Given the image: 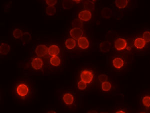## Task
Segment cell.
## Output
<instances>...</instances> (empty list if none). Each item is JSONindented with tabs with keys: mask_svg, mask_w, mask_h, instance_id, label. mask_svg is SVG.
Listing matches in <instances>:
<instances>
[{
	"mask_svg": "<svg viewBox=\"0 0 150 113\" xmlns=\"http://www.w3.org/2000/svg\"><path fill=\"white\" fill-rule=\"evenodd\" d=\"M30 92V89L28 85L24 83L19 84L16 88L17 95L21 97H25L28 95Z\"/></svg>",
	"mask_w": 150,
	"mask_h": 113,
	"instance_id": "cell-1",
	"label": "cell"
},
{
	"mask_svg": "<svg viewBox=\"0 0 150 113\" xmlns=\"http://www.w3.org/2000/svg\"><path fill=\"white\" fill-rule=\"evenodd\" d=\"M94 77V74L92 70L85 69L81 71L80 74L81 80L87 84L91 83L93 81Z\"/></svg>",
	"mask_w": 150,
	"mask_h": 113,
	"instance_id": "cell-2",
	"label": "cell"
},
{
	"mask_svg": "<svg viewBox=\"0 0 150 113\" xmlns=\"http://www.w3.org/2000/svg\"><path fill=\"white\" fill-rule=\"evenodd\" d=\"M35 53L39 58L44 57L49 54V48L45 45L40 44L37 46L35 49Z\"/></svg>",
	"mask_w": 150,
	"mask_h": 113,
	"instance_id": "cell-3",
	"label": "cell"
},
{
	"mask_svg": "<svg viewBox=\"0 0 150 113\" xmlns=\"http://www.w3.org/2000/svg\"><path fill=\"white\" fill-rule=\"evenodd\" d=\"M114 45L115 47L117 50L121 51L127 48L128 44L125 39L119 38L115 41Z\"/></svg>",
	"mask_w": 150,
	"mask_h": 113,
	"instance_id": "cell-4",
	"label": "cell"
},
{
	"mask_svg": "<svg viewBox=\"0 0 150 113\" xmlns=\"http://www.w3.org/2000/svg\"><path fill=\"white\" fill-rule=\"evenodd\" d=\"M78 18L83 22H88L91 19L92 13L88 10L81 11L78 14Z\"/></svg>",
	"mask_w": 150,
	"mask_h": 113,
	"instance_id": "cell-5",
	"label": "cell"
},
{
	"mask_svg": "<svg viewBox=\"0 0 150 113\" xmlns=\"http://www.w3.org/2000/svg\"><path fill=\"white\" fill-rule=\"evenodd\" d=\"M43 61L39 57L34 58L31 62V66L34 70H41L43 68Z\"/></svg>",
	"mask_w": 150,
	"mask_h": 113,
	"instance_id": "cell-6",
	"label": "cell"
},
{
	"mask_svg": "<svg viewBox=\"0 0 150 113\" xmlns=\"http://www.w3.org/2000/svg\"><path fill=\"white\" fill-rule=\"evenodd\" d=\"M69 33L72 38L77 40L83 35V31L81 28H73Z\"/></svg>",
	"mask_w": 150,
	"mask_h": 113,
	"instance_id": "cell-7",
	"label": "cell"
},
{
	"mask_svg": "<svg viewBox=\"0 0 150 113\" xmlns=\"http://www.w3.org/2000/svg\"><path fill=\"white\" fill-rule=\"evenodd\" d=\"M77 43L79 47L82 49H86L88 48L90 43L88 39L86 37L82 36L77 40Z\"/></svg>",
	"mask_w": 150,
	"mask_h": 113,
	"instance_id": "cell-8",
	"label": "cell"
},
{
	"mask_svg": "<svg viewBox=\"0 0 150 113\" xmlns=\"http://www.w3.org/2000/svg\"><path fill=\"white\" fill-rule=\"evenodd\" d=\"M64 102L67 105H71L74 101V98L72 94L69 93H65L63 97Z\"/></svg>",
	"mask_w": 150,
	"mask_h": 113,
	"instance_id": "cell-9",
	"label": "cell"
},
{
	"mask_svg": "<svg viewBox=\"0 0 150 113\" xmlns=\"http://www.w3.org/2000/svg\"><path fill=\"white\" fill-rule=\"evenodd\" d=\"M112 64L113 66L115 68L119 70L122 68L123 66H124V61L121 58H116L112 60Z\"/></svg>",
	"mask_w": 150,
	"mask_h": 113,
	"instance_id": "cell-10",
	"label": "cell"
},
{
	"mask_svg": "<svg viewBox=\"0 0 150 113\" xmlns=\"http://www.w3.org/2000/svg\"><path fill=\"white\" fill-rule=\"evenodd\" d=\"M60 52V49L58 46L56 45H51L49 47V54L52 56H57Z\"/></svg>",
	"mask_w": 150,
	"mask_h": 113,
	"instance_id": "cell-11",
	"label": "cell"
},
{
	"mask_svg": "<svg viewBox=\"0 0 150 113\" xmlns=\"http://www.w3.org/2000/svg\"><path fill=\"white\" fill-rule=\"evenodd\" d=\"M146 42L143 38H137L135 40L134 45L137 49H142L144 47Z\"/></svg>",
	"mask_w": 150,
	"mask_h": 113,
	"instance_id": "cell-12",
	"label": "cell"
},
{
	"mask_svg": "<svg viewBox=\"0 0 150 113\" xmlns=\"http://www.w3.org/2000/svg\"><path fill=\"white\" fill-rule=\"evenodd\" d=\"M66 47L69 50H72L74 49L76 46V41L73 38H68L66 40L65 43Z\"/></svg>",
	"mask_w": 150,
	"mask_h": 113,
	"instance_id": "cell-13",
	"label": "cell"
},
{
	"mask_svg": "<svg viewBox=\"0 0 150 113\" xmlns=\"http://www.w3.org/2000/svg\"><path fill=\"white\" fill-rule=\"evenodd\" d=\"M111 44L108 41H104L102 42L100 45V49L102 52L106 53L107 52L109 51L110 49H111Z\"/></svg>",
	"mask_w": 150,
	"mask_h": 113,
	"instance_id": "cell-14",
	"label": "cell"
},
{
	"mask_svg": "<svg viewBox=\"0 0 150 113\" xmlns=\"http://www.w3.org/2000/svg\"><path fill=\"white\" fill-rule=\"evenodd\" d=\"M10 49V46L8 44L2 43L0 45V53L2 55H7L9 53Z\"/></svg>",
	"mask_w": 150,
	"mask_h": 113,
	"instance_id": "cell-15",
	"label": "cell"
},
{
	"mask_svg": "<svg viewBox=\"0 0 150 113\" xmlns=\"http://www.w3.org/2000/svg\"><path fill=\"white\" fill-rule=\"evenodd\" d=\"M50 63L52 66H57L61 64V60L59 57H58V56H52L50 60Z\"/></svg>",
	"mask_w": 150,
	"mask_h": 113,
	"instance_id": "cell-16",
	"label": "cell"
},
{
	"mask_svg": "<svg viewBox=\"0 0 150 113\" xmlns=\"http://www.w3.org/2000/svg\"><path fill=\"white\" fill-rule=\"evenodd\" d=\"M84 7L86 10L91 11L95 9V4L92 1H87L84 2Z\"/></svg>",
	"mask_w": 150,
	"mask_h": 113,
	"instance_id": "cell-17",
	"label": "cell"
},
{
	"mask_svg": "<svg viewBox=\"0 0 150 113\" xmlns=\"http://www.w3.org/2000/svg\"><path fill=\"white\" fill-rule=\"evenodd\" d=\"M128 4V1L127 0H117L115 2L116 6L119 9H124L126 7Z\"/></svg>",
	"mask_w": 150,
	"mask_h": 113,
	"instance_id": "cell-18",
	"label": "cell"
},
{
	"mask_svg": "<svg viewBox=\"0 0 150 113\" xmlns=\"http://www.w3.org/2000/svg\"><path fill=\"white\" fill-rule=\"evenodd\" d=\"M101 14L103 18L108 19L111 17L112 12L109 8H104L102 10Z\"/></svg>",
	"mask_w": 150,
	"mask_h": 113,
	"instance_id": "cell-19",
	"label": "cell"
},
{
	"mask_svg": "<svg viewBox=\"0 0 150 113\" xmlns=\"http://www.w3.org/2000/svg\"><path fill=\"white\" fill-rule=\"evenodd\" d=\"M112 88V85L111 83L109 81H105L103 82L101 84V89L103 91H110Z\"/></svg>",
	"mask_w": 150,
	"mask_h": 113,
	"instance_id": "cell-20",
	"label": "cell"
},
{
	"mask_svg": "<svg viewBox=\"0 0 150 113\" xmlns=\"http://www.w3.org/2000/svg\"><path fill=\"white\" fill-rule=\"evenodd\" d=\"M73 1H64L62 6L64 9H70L73 8L74 6Z\"/></svg>",
	"mask_w": 150,
	"mask_h": 113,
	"instance_id": "cell-21",
	"label": "cell"
},
{
	"mask_svg": "<svg viewBox=\"0 0 150 113\" xmlns=\"http://www.w3.org/2000/svg\"><path fill=\"white\" fill-rule=\"evenodd\" d=\"M74 28H81L83 26V22L78 18L75 19L72 23Z\"/></svg>",
	"mask_w": 150,
	"mask_h": 113,
	"instance_id": "cell-22",
	"label": "cell"
},
{
	"mask_svg": "<svg viewBox=\"0 0 150 113\" xmlns=\"http://www.w3.org/2000/svg\"><path fill=\"white\" fill-rule=\"evenodd\" d=\"M56 12L55 6H48L46 9V12L49 16H52L55 14Z\"/></svg>",
	"mask_w": 150,
	"mask_h": 113,
	"instance_id": "cell-23",
	"label": "cell"
},
{
	"mask_svg": "<svg viewBox=\"0 0 150 113\" xmlns=\"http://www.w3.org/2000/svg\"><path fill=\"white\" fill-rule=\"evenodd\" d=\"M23 35V31L20 29H16L13 32V36L16 39L22 38Z\"/></svg>",
	"mask_w": 150,
	"mask_h": 113,
	"instance_id": "cell-24",
	"label": "cell"
},
{
	"mask_svg": "<svg viewBox=\"0 0 150 113\" xmlns=\"http://www.w3.org/2000/svg\"><path fill=\"white\" fill-rule=\"evenodd\" d=\"M31 37H32L31 35L28 32L24 33L22 37V41L24 43H28L30 41V40L31 39Z\"/></svg>",
	"mask_w": 150,
	"mask_h": 113,
	"instance_id": "cell-25",
	"label": "cell"
},
{
	"mask_svg": "<svg viewBox=\"0 0 150 113\" xmlns=\"http://www.w3.org/2000/svg\"><path fill=\"white\" fill-rule=\"evenodd\" d=\"M142 103L145 107H150V96L146 95L143 98Z\"/></svg>",
	"mask_w": 150,
	"mask_h": 113,
	"instance_id": "cell-26",
	"label": "cell"
},
{
	"mask_svg": "<svg viewBox=\"0 0 150 113\" xmlns=\"http://www.w3.org/2000/svg\"><path fill=\"white\" fill-rule=\"evenodd\" d=\"M77 87L80 90H84L87 88V84L81 80L80 81L78 82V83L77 84Z\"/></svg>",
	"mask_w": 150,
	"mask_h": 113,
	"instance_id": "cell-27",
	"label": "cell"
},
{
	"mask_svg": "<svg viewBox=\"0 0 150 113\" xmlns=\"http://www.w3.org/2000/svg\"><path fill=\"white\" fill-rule=\"evenodd\" d=\"M143 38L144 39L146 43H149L150 42V31H145L143 34Z\"/></svg>",
	"mask_w": 150,
	"mask_h": 113,
	"instance_id": "cell-28",
	"label": "cell"
},
{
	"mask_svg": "<svg viewBox=\"0 0 150 113\" xmlns=\"http://www.w3.org/2000/svg\"><path fill=\"white\" fill-rule=\"evenodd\" d=\"M108 79V76L105 75V74H101V75H99V77H98V79H99V81L101 82L102 83L103 82L107 81Z\"/></svg>",
	"mask_w": 150,
	"mask_h": 113,
	"instance_id": "cell-29",
	"label": "cell"
},
{
	"mask_svg": "<svg viewBox=\"0 0 150 113\" xmlns=\"http://www.w3.org/2000/svg\"><path fill=\"white\" fill-rule=\"evenodd\" d=\"M45 2L48 6H54L57 3V1L56 0H46Z\"/></svg>",
	"mask_w": 150,
	"mask_h": 113,
	"instance_id": "cell-30",
	"label": "cell"
},
{
	"mask_svg": "<svg viewBox=\"0 0 150 113\" xmlns=\"http://www.w3.org/2000/svg\"><path fill=\"white\" fill-rule=\"evenodd\" d=\"M88 113H98V112L96 111H95V110H92V111L88 112Z\"/></svg>",
	"mask_w": 150,
	"mask_h": 113,
	"instance_id": "cell-31",
	"label": "cell"
},
{
	"mask_svg": "<svg viewBox=\"0 0 150 113\" xmlns=\"http://www.w3.org/2000/svg\"><path fill=\"white\" fill-rule=\"evenodd\" d=\"M115 113H125V112L123 111H118L116 112Z\"/></svg>",
	"mask_w": 150,
	"mask_h": 113,
	"instance_id": "cell-32",
	"label": "cell"
},
{
	"mask_svg": "<svg viewBox=\"0 0 150 113\" xmlns=\"http://www.w3.org/2000/svg\"><path fill=\"white\" fill-rule=\"evenodd\" d=\"M47 113H57L55 111H53V110H52V111H50L48 112Z\"/></svg>",
	"mask_w": 150,
	"mask_h": 113,
	"instance_id": "cell-33",
	"label": "cell"
},
{
	"mask_svg": "<svg viewBox=\"0 0 150 113\" xmlns=\"http://www.w3.org/2000/svg\"><path fill=\"white\" fill-rule=\"evenodd\" d=\"M73 1L74 3H79L80 2H81V1H77V0H76V1Z\"/></svg>",
	"mask_w": 150,
	"mask_h": 113,
	"instance_id": "cell-34",
	"label": "cell"
},
{
	"mask_svg": "<svg viewBox=\"0 0 150 113\" xmlns=\"http://www.w3.org/2000/svg\"><path fill=\"white\" fill-rule=\"evenodd\" d=\"M106 113V112H102V113Z\"/></svg>",
	"mask_w": 150,
	"mask_h": 113,
	"instance_id": "cell-35",
	"label": "cell"
},
{
	"mask_svg": "<svg viewBox=\"0 0 150 113\" xmlns=\"http://www.w3.org/2000/svg\"><path fill=\"white\" fill-rule=\"evenodd\" d=\"M144 113V112H142V113Z\"/></svg>",
	"mask_w": 150,
	"mask_h": 113,
	"instance_id": "cell-36",
	"label": "cell"
}]
</instances>
